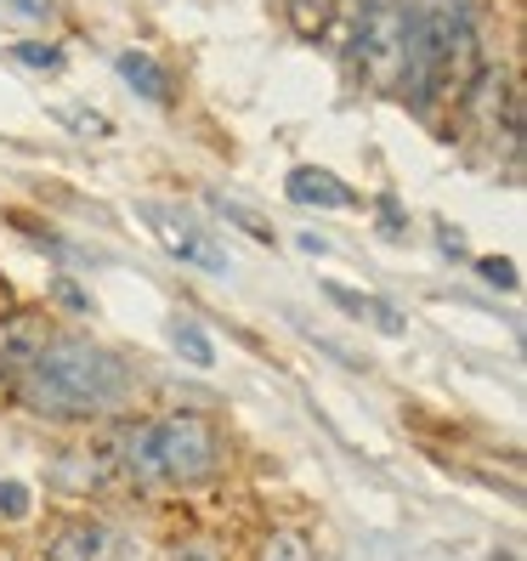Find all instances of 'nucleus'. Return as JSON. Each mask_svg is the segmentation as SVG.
<instances>
[{
  "label": "nucleus",
  "instance_id": "1",
  "mask_svg": "<svg viewBox=\"0 0 527 561\" xmlns=\"http://www.w3.org/2000/svg\"><path fill=\"white\" fill-rule=\"evenodd\" d=\"M130 386V369L96 341H46L18 375V398L46 420H96Z\"/></svg>",
  "mask_w": 527,
  "mask_h": 561
},
{
  "label": "nucleus",
  "instance_id": "2",
  "mask_svg": "<svg viewBox=\"0 0 527 561\" xmlns=\"http://www.w3.org/2000/svg\"><path fill=\"white\" fill-rule=\"evenodd\" d=\"M148 471L153 482L176 488H205L221 471V432L205 414H171L148 425Z\"/></svg>",
  "mask_w": 527,
  "mask_h": 561
},
{
  "label": "nucleus",
  "instance_id": "3",
  "mask_svg": "<svg viewBox=\"0 0 527 561\" xmlns=\"http://www.w3.org/2000/svg\"><path fill=\"white\" fill-rule=\"evenodd\" d=\"M420 41H425V62H432L437 91L466 96L482 75V51H477V18L471 0H432L420 12Z\"/></svg>",
  "mask_w": 527,
  "mask_h": 561
},
{
  "label": "nucleus",
  "instance_id": "4",
  "mask_svg": "<svg viewBox=\"0 0 527 561\" xmlns=\"http://www.w3.org/2000/svg\"><path fill=\"white\" fill-rule=\"evenodd\" d=\"M409 0H369L357 18L352 41H357V69L375 91H398L403 80V46H409Z\"/></svg>",
  "mask_w": 527,
  "mask_h": 561
},
{
  "label": "nucleus",
  "instance_id": "5",
  "mask_svg": "<svg viewBox=\"0 0 527 561\" xmlns=\"http://www.w3.org/2000/svg\"><path fill=\"white\" fill-rule=\"evenodd\" d=\"M137 210H142V221L153 227V239L171 250L176 261H187V267H199V273H216V278H221V273H233V261L221 255V244H216V239H210L182 205L148 199V205H137Z\"/></svg>",
  "mask_w": 527,
  "mask_h": 561
},
{
  "label": "nucleus",
  "instance_id": "6",
  "mask_svg": "<svg viewBox=\"0 0 527 561\" xmlns=\"http://www.w3.org/2000/svg\"><path fill=\"white\" fill-rule=\"evenodd\" d=\"M51 561H130V539L114 522H69L51 539Z\"/></svg>",
  "mask_w": 527,
  "mask_h": 561
},
{
  "label": "nucleus",
  "instance_id": "7",
  "mask_svg": "<svg viewBox=\"0 0 527 561\" xmlns=\"http://www.w3.org/2000/svg\"><path fill=\"white\" fill-rule=\"evenodd\" d=\"M46 341L51 335H46V323L35 312H7L0 318V386H18V375L41 357Z\"/></svg>",
  "mask_w": 527,
  "mask_h": 561
},
{
  "label": "nucleus",
  "instance_id": "8",
  "mask_svg": "<svg viewBox=\"0 0 527 561\" xmlns=\"http://www.w3.org/2000/svg\"><path fill=\"white\" fill-rule=\"evenodd\" d=\"M284 187H289V199L307 205V210H352L357 205V193L335 171H318V164H295Z\"/></svg>",
  "mask_w": 527,
  "mask_h": 561
},
{
  "label": "nucleus",
  "instance_id": "9",
  "mask_svg": "<svg viewBox=\"0 0 527 561\" xmlns=\"http://www.w3.org/2000/svg\"><path fill=\"white\" fill-rule=\"evenodd\" d=\"M323 295H329V301H335L341 312H352V318H364V323L386 329V335H403V312H398V307H386L380 295H364V289H346V284H323Z\"/></svg>",
  "mask_w": 527,
  "mask_h": 561
},
{
  "label": "nucleus",
  "instance_id": "10",
  "mask_svg": "<svg viewBox=\"0 0 527 561\" xmlns=\"http://www.w3.org/2000/svg\"><path fill=\"white\" fill-rule=\"evenodd\" d=\"M119 80L137 91V96H148V103H159V108L171 103V80H164V75H159V62L142 57V51H125V57H119Z\"/></svg>",
  "mask_w": 527,
  "mask_h": 561
},
{
  "label": "nucleus",
  "instance_id": "11",
  "mask_svg": "<svg viewBox=\"0 0 527 561\" xmlns=\"http://www.w3.org/2000/svg\"><path fill=\"white\" fill-rule=\"evenodd\" d=\"M171 341H176V352H182L187 363H199V369H210V363H216L210 335H205V329L193 323V318H176V323H171Z\"/></svg>",
  "mask_w": 527,
  "mask_h": 561
},
{
  "label": "nucleus",
  "instance_id": "12",
  "mask_svg": "<svg viewBox=\"0 0 527 561\" xmlns=\"http://www.w3.org/2000/svg\"><path fill=\"white\" fill-rule=\"evenodd\" d=\"M12 57L28 62V69H41V75H57V69H62V51H57V46H41V41H18Z\"/></svg>",
  "mask_w": 527,
  "mask_h": 561
},
{
  "label": "nucleus",
  "instance_id": "13",
  "mask_svg": "<svg viewBox=\"0 0 527 561\" xmlns=\"http://www.w3.org/2000/svg\"><path fill=\"white\" fill-rule=\"evenodd\" d=\"M28 511H35V493L23 482H0V522H23Z\"/></svg>",
  "mask_w": 527,
  "mask_h": 561
},
{
  "label": "nucleus",
  "instance_id": "14",
  "mask_svg": "<svg viewBox=\"0 0 527 561\" xmlns=\"http://www.w3.org/2000/svg\"><path fill=\"white\" fill-rule=\"evenodd\" d=\"M284 7H289L295 28H307V35H318L323 18H329V0H284Z\"/></svg>",
  "mask_w": 527,
  "mask_h": 561
},
{
  "label": "nucleus",
  "instance_id": "15",
  "mask_svg": "<svg viewBox=\"0 0 527 561\" xmlns=\"http://www.w3.org/2000/svg\"><path fill=\"white\" fill-rule=\"evenodd\" d=\"M267 561H312V545L301 534H278L273 550H267Z\"/></svg>",
  "mask_w": 527,
  "mask_h": 561
},
{
  "label": "nucleus",
  "instance_id": "16",
  "mask_svg": "<svg viewBox=\"0 0 527 561\" xmlns=\"http://www.w3.org/2000/svg\"><path fill=\"white\" fill-rule=\"evenodd\" d=\"M171 561H221V550H216V545H205V539H193V545H176V550H171Z\"/></svg>",
  "mask_w": 527,
  "mask_h": 561
},
{
  "label": "nucleus",
  "instance_id": "17",
  "mask_svg": "<svg viewBox=\"0 0 527 561\" xmlns=\"http://www.w3.org/2000/svg\"><path fill=\"white\" fill-rule=\"evenodd\" d=\"M221 216H233L239 227H244V233H255V239H273V227L267 221H255L250 210H239V205H221Z\"/></svg>",
  "mask_w": 527,
  "mask_h": 561
},
{
  "label": "nucleus",
  "instance_id": "18",
  "mask_svg": "<svg viewBox=\"0 0 527 561\" xmlns=\"http://www.w3.org/2000/svg\"><path fill=\"white\" fill-rule=\"evenodd\" d=\"M482 278H493V284L516 289V267H511V261H482Z\"/></svg>",
  "mask_w": 527,
  "mask_h": 561
},
{
  "label": "nucleus",
  "instance_id": "19",
  "mask_svg": "<svg viewBox=\"0 0 527 561\" xmlns=\"http://www.w3.org/2000/svg\"><path fill=\"white\" fill-rule=\"evenodd\" d=\"M57 295H62V307H75V312H85L91 301L80 295V284H69V278H57Z\"/></svg>",
  "mask_w": 527,
  "mask_h": 561
},
{
  "label": "nucleus",
  "instance_id": "20",
  "mask_svg": "<svg viewBox=\"0 0 527 561\" xmlns=\"http://www.w3.org/2000/svg\"><path fill=\"white\" fill-rule=\"evenodd\" d=\"M493 561H516V556H511V550H505V556H493Z\"/></svg>",
  "mask_w": 527,
  "mask_h": 561
}]
</instances>
